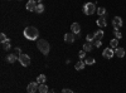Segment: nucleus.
I'll return each mask as SVG.
<instances>
[{"mask_svg":"<svg viewBox=\"0 0 126 93\" xmlns=\"http://www.w3.org/2000/svg\"><path fill=\"white\" fill-rule=\"evenodd\" d=\"M113 54H115V50H112L111 48H106L103 52H102V55L105 57V58H107V59H110V58H112L113 57Z\"/></svg>","mask_w":126,"mask_h":93,"instance_id":"nucleus-8","label":"nucleus"},{"mask_svg":"<svg viewBox=\"0 0 126 93\" xmlns=\"http://www.w3.org/2000/svg\"><path fill=\"white\" fill-rule=\"evenodd\" d=\"M40 1H42V0H38V4H39V3H40Z\"/></svg>","mask_w":126,"mask_h":93,"instance_id":"nucleus-32","label":"nucleus"},{"mask_svg":"<svg viewBox=\"0 0 126 93\" xmlns=\"http://www.w3.org/2000/svg\"><path fill=\"white\" fill-rule=\"evenodd\" d=\"M43 12H44V5L42 4V3H39V4L37 5V9H35V13L40 14V13H43Z\"/></svg>","mask_w":126,"mask_h":93,"instance_id":"nucleus-19","label":"nucleus"},{"mask_svg":"<svg viewBox=\"0 0 126 93\" xmlns=\"http://www.w3.org/2000/svg\"><path fill=\"white\" fill-rule=\"evenodd\" d=\"M38 88H39V83H38V82H32V83L28 84L27 91H28V93H35L38 91Z\"/></svg>","mask_w":126,"mask_h":93,"instance_id":"nucleus-5","label":"nucleus"},{"mask_svg":"<svg viewBox=\"0 0 126 93\" xmlns=\"http://www.w3.org/2000/svg\"><path fill=\"white\" fill-rule=\"evenodd\" d=\"M71 30H72V33L79 35V33H81V25H79L78 23H73V24L71 25Z\"/></svg>","mask_w":126,"mask_h":93,"instance_id":"nucleus-10","label":"nucleus"},{"mask_svg":"<svg viewBox=\"0 0 126 93\" xmlns=\"http://www.w3.org/2000/svg\"><path fill=\"white\" fill-rule=\"evenodd\" d=\"M85 63H86L87 66L94 64V58H93V57H86V58H85Z\"/></svg>","mask_w":126,"mask_h":93,"instance_id":"nucleus-17","label":"nucleus"},{"mask_svg":"<svg viewBox=\"0 0 126 93\" xmlns=\"http://www.w3.org/2000/svg\"><path fill=\"white\" fill-rule=\"evenodd\" d=\"M38 91H39V93H48V92H49V91H48V86H47V84H44V83L39 84Z\"/></svg>","mask_w":126,"mask_h":93,"instance_id":"nucleus-15","label":"nucleus"},{"mask_svg":"<svg viewBox=\"0 0 126 93\" xmlns=\"http://www.w3.org/2000/svg\"><path fill=\"white\" fill-rule=\"evenodd\" d=\"M86 40H87V42H90V43H92L93 40H94V35H93V34H87Z\"/></svg>","mask_w":126,"mask_h":93,"instance_id":"nucleus-26","label":"nucleus"},{"mask_svg":"<svg viewBox=\"0 0 126 93\" xmlns=\"http://www.w3.org/2000/svg\"><path fill=\"white\" fill-rule=\"evenodd\" d=\"M24 37L29 40H35L39 37V32L35 27H27L24 29Z\"/></svg>","mask_w":126,"mask_h":93,"instance_id":"nucleus-1","label":"nucleus"},{"mask_svg":"<svg viewBox=\"0 0 126 93\" xmlns=\"http://www.w3.org/2000/svg\"><path fill=\"white\" fill-rule=\"evenodd\" d=\"M113 34H115V37H116V39H121L122 38V34L119 32V29H115L113 30Z\"/></svg>","mask_w":126,"mask_h":93,"instance_id":"nucleus-24","label":"nucleus"},{"mask_svg":"<svg viewBox=\"0 0 126 93\" xmlns=\"http://www.w3.org/2000/svg\"><path fill=\"white\" fill-rule=\"evenodd\" d=\"M48 93H56V92H54V91H49Z\"/></svg>","mask_w":126,"mask_h":93,"instance_id":"nucleus-31","label":"nucleus"},{"mask_svg":"<svg viewBox=\"0 0 126 93\" xmlns=\"http://www.w3.org/2000/svg\"><path fill=\"white\" fill-rule=\"evenodd\" d=\"M93 35H94V39L101 40V39L103 38V30H102V29H98V30H96V32L93 33Z\"/></svg>","mask_w":126,"mask_h":93,"instance_id":"nucleus-13","label":"nucleus"},{"mask_svg":"<svg viewBox=\"0 0 126 93\" xmlns=\"http://www.w3.org/2000/svg\"><path fill=\"white\" fill-rule=\"evenodd\" d=\"M78 55H79V58H81V59L86 58V52H85V50H81L79 53H78Z\"/></svg>","mask_w":126,"mask_h":93,"instance_id":"nucleus-28","label":"nucleus"},{"mask_svg":"<svg viewBox=\"0 0 126 93\" xmlns=\"http://www.w3.org/2000/svg\"><path fill=\"white\" fill-rule=\"evenodd\" d=\"M46 79H47V77H46L44 74H40V76H38L37 82H38L39 84H42V83H46Z\"/></svg>","mask_w":126,"mask_h":93,"instance_id":"nucleus-20","label":"nucleus"},{"mask_svg":"<svg viewBox=\"0 0 126 93\" xmlns=\"http://www.w3.org/2000/svg\"><path fill=\"white\" fill-rule=\"evenodd\" d=\"M96 12H97V15H98V16H103L105 14H106V9L102 8V6H100V8L96 10Z\"/></svg>","mask_w":126,"mask_h":93,"instance_id":"nucleus-21","label":"nucleus"},{"mask_svg":"<svg viewBox=\"0 0 126 93\" xmlns=\"http://www.w3.org/2000/svg\"><path fill=\"white\" fill-rule=\"evenodd\" d=\"M18 60H19V63L22 64L23 67H28L30 64V57L28 54H24V53L19 54V59Z\"/></svg>","mask_w":126,"mask_h":93,"instance_id":"nucleus-4","label":"nucleus"},{"mask_svg":"<svg viewBox=\"0 0 126 93\" xmlns=\"http://www.w3.org/2000/svg\"><path fill=\"white\" fill-rule=\"evenodd\" d=\"M15 53H16V54H22V49L16 47V48H15Z\"/></svg>","mask_w":126,"mask_h":93,"instance_id":"nucleus-29","label":"nucleus"},{"mask_svg":"<svg viewBox=\"0 0 126 93\" xmlns=\"http://www.w3.org/2000/svg\"><path fill=\"white\" fill-rule=\"evenodd\" d=\"M0 40H1V43H5V42H8V40H9V38L4 33H1V34H0Z\"/></svg>","mask_w":126,"mask_h":93,"instance_id":"nucleus-25","label":"nucleus"},{"mask_svg":"<svg viewBox=\"0 0 126 93\" xmlns=\"http://www.w3.org/2000/svg\"><path fill=\"white\" fill-rule=\"evenodd\" d=\"M75 39H76L75 33H66L64 34V42L66 43H73V42H75Z\"/></svg>","mask_w":126,"mask_h":93,"instance_id":"nucleus-9","label":"nucleus"},{"mask_svg":"<svg viewBox=\"0 0 126 93\" xmlns=\"http://www.w3.org/2000/svg\"><path fill=\"white\" fill-rule=\"evenodd\" d=\"M110 45H111L112 48H115V49H116V48L119 47V39H116V38H115V39H112L111 42H110Z\"/></svg>","mask_w":126,"mask_h":93,"instance_id":"nucleus-22","label":"nucleus"},{"mask_svg":"<svg viewBox=\"0 0 126 93\" xmlns=\"http://www.w3.org/2000/svg\"><path fill=\"white\" fill-rule=\"evenodd\" d=\"M92 44H93V47H97V48H100V47L102 45V42H101V40H97V39H94L93 42H92Z\"/></svg>","mask_w":126,"mask_h":93,"instance_id":"nucleus-23","label":"nucleus"},{"mask_svg":"<svg viewBox=\"0 0 126 93\" xmlns=\"http://www.w3.org/2000/svg\"><path fill=\"white\" fill-rule=\"evenodd\" d=\"M92 48H93V44L90 43V42H86L85 44H83V50H85V52H91Z\"/></svg>","mask_w":126,"mask_h":93,"instance_id":"nucleus-16","label":"nucleus"},{"mask_svg":"<svg viewBox=\"0 0 126 93\" xmlns=\"http://www.w3.org/2000/svg\"><path fill=\"white\" fill-rule=\"evenodd\" d=\"M112 25H113L115 29L121 28V27H122V19H121L120 16H115V18L112 19Z\"/></svg>","mask_w":126,"mask_h":93,"instance_id":"nucleus-7","label":"nucleus"},{"mask_svg":"<svg viewBox=\"0 0 126 93\" xmlns=\"http://www.w3.org/2000/svg\"><path fill=\"white\" fill-rule=\"evenodd\" d=\"M96 5H94L93 3H86L85 5H83V13H85L86 15H92L94 14V12H96Z\"/></svg>","mask_w":126,"mask_h":93,"instance_id":"nucleus-3","label":"nucleus"},{"mask_svg":"<svg viewBox=\"0 0 126 93\" xmlns=\"http://www.w3.org/2000/svg\"><path fill=\"white\" fill-rule=\"evenodd\" d=\"M115 54H116V57H119V58H124L125 57V49L117 47L116 49H115Z\"/></svg>","mask_w":126,"mask_h":93,"instance_id":"nucleus-12","label":"nucleus"},{"mask_svg":"<svg viewBox=\"0 0 126 93\" xmlns=\"http://www.w3.org/2000/svg\"><path fill=\"white\" fill-rule=\"evenodd\" d=\"M1 44H3V48L5 50H9L10 49V40H8V42H5V43H1Z\"/></svg>","mask_w":126,"mask_h":93,"instance_id":"nucleus-27","label":"nucleus"},{"mask_svg":"<svg viewBox=\"0 0 126 93\" xmlns=\"http://www.w3.org/2000/svg\"><path fill=\"white\" fill-rule=\"evenodd\" d=\"M96 24L100 27V28H105V27H106V18H105V16H100L97 20H96Z\"/></svg>","mask_w":126,"mask_h":93,"instance_id":"nucleus-11","label":"nucleus"},{"mask_svg":"<svg viewBox=\"0 0 126 93\" xmlns=\"http://www.w3.org/2000/svg\"><path fill=\"white\" fill-rule=\"evenodd\" d=\"M85 66H86V63H85V62H82V60H79L78 63L76 64V67H75V68H76L77 70H82L83 68H85Z\"/></svg>","mask_w":126,"mask_h":93,"instance_id":"nucleus-18","label":"nucleus"},{"mask_svg":"<svg viewBox=\"0 0 126 93\" xmlns=\"http://www.w3.org/2000/svg\"><path fill=\"white\" fill-rule=\"evenodd\" d=\"M37 47H38V49H39L44 55H47V54L49 53V49H50V48H49V43L47 42L46 39H39Z\"/></svg>","mask_w":126,"mask_h":93,"instance_id":"nucleus-2","label":"nucleus"},{"mask_svg":"<svg viewBox=\"0 0 126 93\" xmlns=\"http://www.w3.org/2000/svg\"><path fill=\"white\" fill-rule=\"evenodd\" d=\"M16 59H19V55H16V54H9V55L6 57L8 63H14Z\"/></svg>","mask_w":126,"mask_h":93,"instance_id":"nucleus-14","label":"nucleus"},{"mask_svg":"<svg viewBox=\"0 0 126 93\" xmlns=\"http://www.w3.org/2000/svg\"><path fill=\"white\" fill-rule=\"evenodd\" d=\"M62 93H73V91H71V89H63Z\"/></svg>","mask_w":126,"mask_h":93,"instance_id":"nucleus-30","label":"nucleus"},{"mask_svg":"<svg viewBox=\"0 0 126 93\" xmlns=\"http://www.w3.org/2000/svg\"><path fill=\"white\" fill-rule=\"evenodd\" d=\"M37 5H38V4H37L35 0H29V1L27 3V5H25V8H27L28 12H35Z\"/></svg>","mask_w":126,"mask_h":93,"instance_id":"nucleus-6","label":"nucleus"}]
</instances>
